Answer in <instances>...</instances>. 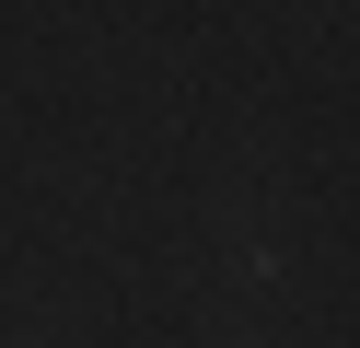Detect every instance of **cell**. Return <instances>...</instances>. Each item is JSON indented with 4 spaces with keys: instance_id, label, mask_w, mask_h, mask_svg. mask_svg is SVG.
Instances as JSON below:
<instances>
[{
    "instance_id": "obj_1",
    "label": "cell",
    "mask_w": 360,
    "mask_h": 348,
    "mask_svg": "<svg viewBox=\"0 0 360 348\" xmlns=\"http://www.w3.org/2000/svg\"><path fill=\"white\" fill-rule=\"evenodd\" d=\"M244 348H256V337H244Z\"/></svg>"
}]
</instances>
